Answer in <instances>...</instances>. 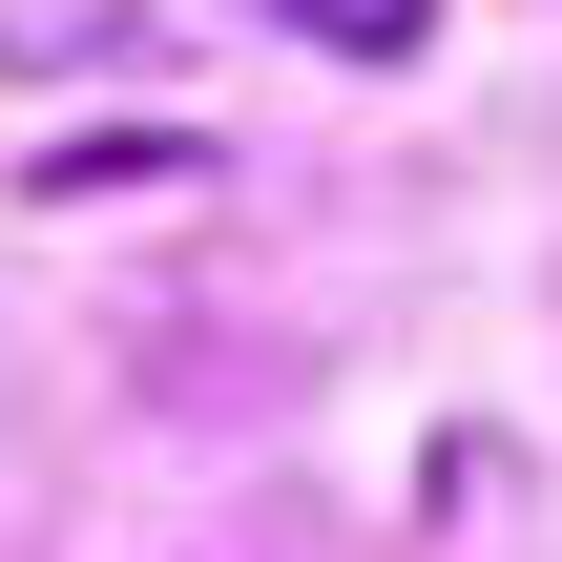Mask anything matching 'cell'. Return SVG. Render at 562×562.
Listing matches in <instances>:
<instances>
[{
	"instance_id": "6da1fadb",
	"label": "cell",
	"mask_w": 562,
	"mask_h": 562,
	"mask_svg": "<svg viewBox=\"0 0 562 562\" xmlns=\"http://www.w3.org/2000/svg\"><path fill=\"white\" fill-rule=\"evenodd\" d=\"M125 188H209V146L188 125H125V146H63L42 167V209H125Z\"/></svg>"
}]
</instances>
